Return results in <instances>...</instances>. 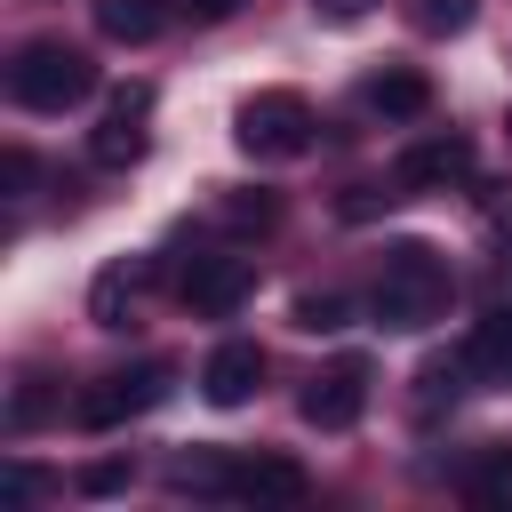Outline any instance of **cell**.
<instances>
[{"label": "cell", "mask_w": 512, "mask_h": 512, "mask_svg": "<svg viewBox=\"0 0 512 512\" xmlns=\"http://www.w3.org/2000/svg\"><path fill=\"white\" fill-rule=\"evenodd\" d=\"M0 488H8V504H32V496H40L48 480H40L32 464H8V472H0Z\"/></svg>", "instance_id": "20"}, {"label": "cell", "mask_w": 512, "mask_h": 512, "mask_svg": "<svg viewBox=\"0 0 512 512\" xmlns=\"http://www.w3.org/2000/svg\"><path fill=\"white\" fill-rule=\"evenodd\" d=\"M80 488H88V496H112V488H128V464H88Z\"/></svg>", "instance_id": "23"}, {"label": "cell", "mask_w": 512, "mask_h": 512, "mask_svg": "<svg viewBox=\"0 0 512 512\" xmlns=\"http://www.w3.org/2000/svg\"><path fill=\"white\" fill-rule=\"evenodd\" d=\"M304 424L312 432H352L360 424V408H368V368L360 360H336V368H320L312 384H304Z\"/></svg>", "instance_id": "6"}, {"label": "cell", "mask_w": 512, "mask_h": 512, "mask_svg": "<svg viewBox=\"0 0 512 512\" xmlns=\"http://www.w3.org/2000/svg\"><path fill=\"white\" fill-rule=\"evenodd\" d=\"M0 184H8V192H24V184H32V152H24V144H8V152H0Z\"/></svg>", "instance_id": "22"}, {"label": "cell", "mask_w": 512, "mask_h": 512, "mask_svg": "<svg viewBox=\"0 0 512 512\" xmlns=\"http://www.w3.org/2000/svg\"><path fill=\"white\" fill-rule=\"evenodd\" d=\"M304 464H288V456H240V464H224V496H240V504H304Z\"/></svg>", "instance_id": "9"}, {"label": "cell", "mask_w": 512, "mask_h": 512, "mask_svg": "<svg viewBox=\"0 0 512 512\" xmlns=\"http://www.w3.org/2000/svg\"><path fill=\"white\" fill-rule=\"evenodd\" d=\"M256 384H264V352H256L248 336L216 344V352H208V368H200V392H208L216 408H240V400H256Z\"/></svg>", "instance_id": "10"}, {"label": "cell", "mask_w": 512, "mask_h": 512, "mask_svg": "<svg viewBox=\"0 0 512 512\" xmlns=\"http://www.w3.org/2000/svg\"><path fill=\"white\" fill-rule=\"evenodd\" d=\"M144 112H152V88H144V80L112 88V96H104V120H96V136H88V160H96V168H136V160H144Z\"/></svg>", "instance_id": "5"}, {"label": "cell", "mask_w": 512, "mask_h": 512, "mask_svg": "<svg viewBox=\"0 0 512 512\" xmlns=\"http://www.w3.org/2000/svg\"><path fill=\"white\" fill-rule=\"evenodd\" d=\"M312 104L296 96V88H256L240 112H232V136H240V152L248 160H296V152H312Z\"/></svg>", "instance_id": "3"}, {"label": "cell", "mask_w": 512, "mask_h": 512, "mask_svg": "<svg viewBox=\"0 0 512 512\" xmlns=\"http://www.w3.org/2000/svg\"><path fill=\"white\" fill-rule=\"evenodd\" d=\"M176 16L184 24H224V16H240V0H176Z\"/></svg>", "instance_id": "21"}, {"label": "cell", "mask_w": 512, "mask_h": 512, "mask_svg": "<svg viewBox=\"0 0 512 512\" xmlns=\"http://www.w3.org/2000/svg\"><path fill=\"white\" fill-rule=\"evenodd\" d=\"M320 8H328V16H360L368 0H320Z\"/></svg>", "instance_id": "24"}, {"label": "cell", "mask_w": 512, "mask_h": 512, "mask_svg": "<svg viewBox=\"0 0 512 512\" xmlns=\"http://www.w3.org/2000/svg\"><path fill=\"white\" fill-rule=\"evenodd\" d=\"M168 16H176L168 0H96V32L104 40H128V48H144Z\"/></svg>", "instance_id": "12"}, {"label": "cell", "mask_w": 512, "mask_h": 512, "mask_svg": "<svg viewBox=\"0 0 512 512\" xmlns=\"http://www.w3.org/2000/svg\"><path fill=\"white\" fill-rule=\"evenodd\" d=\"M360 96H368V112H384V120H416V112H432V80L408 72V64H384Z\"/></svg>", "instance_id": "11"}, {"label": "cell", "mask_w": 512, "mask_h": 512, "mask_svg": "<svg viewBox=\"0 0 512 512\" xmlns=\"http://www.w3.org/2000/svg\"><path fill=\"white\" fill-rule=\"evenodd\" d=\"M464 504H480V512H512V448H488V456L472 464Z\"/></svg>", "instance_id": "15"}, {"label": "cell", "mask_w": 512, "mask_h": 512, "mask_svg": "<svg viewBox=\"0 0 512 512\" xmlns=\"http://www.w3.org/2000/svg\"><path fill=\"white\" fill-rule=\"evenodd\" d=\"M416 24L424 32H464L472 24V0H416Z\"/></svg>", "instance_id": "18"}, {"label": "cell", "mask_w": 512, "mask_h": 512, "mask_svg": "<svg viewBox=\"0 0 512 512\" xmlns=\"http://www.w3.org/2000/svg\"><path fill=\"white\" fill-rule=\"evenodd\" d=\"M448 264H440V248H424V240H392L384 248V272H376V320L384 328H432L440 312H448Z\"/></svg>", "instance_id": "1"}, {"label": "cell", "mask_w": 512, "mask_h": 512, "mask_svg": "<svg viewBox=\"0 0 512 512\" xmlns=\"http://www.w3.org/2000/svg\"><path fill=\"white\" fill-rule=\"evenodd\" d=\"M248 288H256V272H248V256H192V272H184V312H200V320H224V312H240L248 304Z\"/></svg>", "instance_id": "8"}, {"label": "cell", "mask_w": 512, "mask_h": 512, "mask_svg": "<svg viewBox=\"0 0 512 512\" xmlns=\"http://www.w3.org/2000/svg\"><path fill=\"white\" fill-rule=\"evenodd\" d=\"M144 280H152L144 264H112V272L88 288V320H96V328H128V304H136Z\"/></svg>", "instance_id": "14"}, {"label": "cell", "mask_w": 512, "mask_h": 512, "mask_svg": "<svg viewBox=\"0 0 512 512\" xmlns=\"http://www.w3.org/2000/svg\"><path fill=\"white\" fill-rule=\"evenodd\" d=\"M8 96H16L24 112H64V104L96 96V64H88V48H72V40H24L16 64H8Z\"/></svg>", "instance_id": "2"}, {"label": "cell", "mask_w": 512, "mask_h": 512, "mask_svg": "<svg viewBox=\"0 0 512 512\" xmlns=\"http://www.w3.org/2000/svg\"><path fill=\"white\" fill-rule=\"evenodd\" d=\"M464 360H472V376H488V384H512V304H496V312L472 328Z\"/></svg>", "instance_id": "13"}, {"label": "cell", "mask_w": 512, "mask_h": 512, "mask_svg": "<svg viewBox=\"0 0 512 512\" xmlns=\"http://www.w3.org/2000/svg\"><path fill=\"white\" fill-rule=\"evenodd\" d=\"M296 328H312V336L344 328V296H296Z\"/></svg>", "instance_id": "17"}, {"label": "cell", "mask_w": 512, "mask_h": 512, "mask_svg": "<svg viewBox=\"0 0 512 512\" xmlns=\"http://www.w3.org/2000/svg\"><path fill=\"white\" fill-rule=\"evenodd\" d=\"M464 376H472V360H464V352H448V360H424V376H416V408H440V400H456V392H464Z\"/></svg>", "instance_id": "16"}, {"label": "cell", "mask_w": 512, "mask_h": 512, "mask_svg": "<svg viewBox=\"0 0 512 512\" xmlns=\"http://www.w3.org/2000/svg\"><path fill=\"white\" fill-rule=\"evenodd\" d=\"M472 176V136H416L408 152H400V168H392V184L400 192H448V184H464Z\"/></svg>", "instance_id": "7"}, {"label": "cell", "mask_w": 512, "mask_h": 512, "mask_svg": "<svg viewBox=\"0 0 512 512\" xmlns=\"http://www.w3.org/2000/svg\"><path fill=\"white\" fill-rule=\"evenodd\" d=\"M160 392H168V368L160 360H144V368H120V376H96L80 400H72V416L88 424V432H112V424H128V416H144V408H160Z\"/></svg>", "instance_id": "4"}, {"label": "cell", "mask_w": 512, "mask_h": 512, "mask_svg": "<svg viewBox=\"0 0 512 512\" xmlns=\"http://www.w3.org/2000/svg\"><path fill=\"white\" fill-rule=\"evenodd\" d=\"M496 248H504V264H512V216H504V232H496Z\"/></svg>", "instance_id": "25"}, {"label": "cell", "mask_w": 512, "mask_h": 512, "mask_svg": "<svg viewBox=\"0 0 512 512\" xmlns=\"http://www.w3.org/2000/svg\"><path fill=\"white\" fill-rule=\"evenodd\" d=\"M272 216H280L272 200H224V224H240V232H264Z\"/></svg>", "instance_id": "19"}]
</instances>
